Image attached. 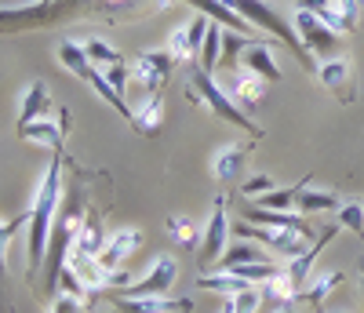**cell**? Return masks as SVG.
Masks as SVG:
<instances>
[{
  "label": "cell",
  "instance_id": "6da1fadb",
  "mask_svg": "<svg viewBox=\"0 0 364 313\" xmlns=\"http://www.w3.org/2000/svg\"><path fill=\"white\" fill-rule=\"evenodd\" d=\"M58 197H63V164H58V153H55V161L48 164V171L41 179L33 208H29V277L44 270L51 226L58 218Z\"/></svg>",
  "mask_w": 364,
  "mask_h": 313
},
{
  "label": "cell",
  "instance_id": "7a4b0ae2",
  "mask_svg": "<svg viewBox=\"0 0 364 313\" xmlns=\"http://www.w3.org/2000/svg\"><path fill=\"white\" fill-rule=\"evenodd\" d=\"M223 4H226V8H233V11H237L240 18H245V22L259 26L262 33L277 37V41H281V44H284V48L295 55V62H299L302 70H310V73H317V70H321L317 62H314V55L306 51V44L299 41L295 26H288V22H284V15H281L277 8H269L266 0H223Z\"/></svg>",
  "mask_w": 364,
  "mask_h": 313
},
{
  "label": "cell",
  "instance_id": "3957f363",
  "mask_svg": "<svg viewBox=\"0 0 364 313\" xmlns=\"http://www.w3.org/2000/svg\"><path fill=\"white\" fill-rule=\"evenodd\" d=\"M190 99H193L197 106H208L219 120H230V124H237V128H245L248 135H255V139L262 135L255 124L248 120V113L230 99V91H223L215 80H211V73H204L200 66H193V73H190Z\"/></svg>",
  "mask_w": 364,
  "mask_h": 313
},
{
  "label": "cell",
  "instance_id": "277c9868",
  "mask_svg": "<svg viewBox=\"0 0 364 313\" xmlns=\"http://www.w3.org/2000/svg\"><path fill=\"white\" fill-rule=\"evenodd\" d=\"M226 248H230L226 197H215V204H211V215H208V226H204V237H200V248H197V266H200V270L215 266Z\"/></svg>",
  "mask_w": 364,
  "mask_h": 313
},
{
  "label": "cell",
  "instance_id": "5b68a950",
  "mask_svg": "<svg viewBox=\"0 0 364 313\" xmlns=\"http://www.w3.org/2000/svg\"><path fill=\"white\" fill-rule=\"evenodd\" d=\"M175 277H178V266L171 255H157L154 266H149L139 280H132L128 288H120L117 295H124V299H142V295H168L171 285H175Z\"/></svg>",
  "mask_w": 364,
  "mask_h": 313
},
{
  "label": "cell",
  "instance_id": "8992f818",
  "mask_svg": "<svg viewBox=\"0 0 364 313\" xmlns=\"http://www.w3.org/2000/svg\"><path fill=\"white\" fill-rule=\"evenodd\" d=\"M171 66H175V58L168 48L161 51H146L135 58V66H132V80L142 87V95H157V91L164 87V80L171 77Z\"/></svg>",
  "mask_w": 364,
  "mask_h": 313
},
{
  "label": "cell",
  "instance_id": "52a82bcc",
  "mask_svg": "<svg viewBox=\"0 0 364 313\" xmlns=\"http://www.w3.org/2000/svg\"><path fill=\"white\" fill-rule=\"evenodd\" d=\"M317 77H321V84H324V91L336 102H343V106H353L357 102V77H353V62H346V58H331V62H324V66L317 70Z\"/></svg>",
  "mask_w": 364,
  "mask_h": 313
},
{
  "label": "cell",
  "instance_id": "ba28073f",
  "mask_svg": "<svg viewBox=\"0 0 364 313\" xmlns=\"http://www.w3.org/2000/svg\"><path fill=\"white\" fill-rule=\"evenodd\" d=\"M208 26H211V18H204V15H193L186 26H178L175 33L168 37V51H171V58H175V62H193V58L200 55V48H204Z\"/></svg>",
  "mask_w": 364,
  "mask_h": 313
},
{
  "label": "cell",
  "instance_id": "9c48e42d",
  "mask_svg": "<svg viewBox=\"0 0 364 313\" xmlns=\"http://www.w3.org/2000/svg\"><path fill=\"white\" fill-rule=\"evenodd\" d=\"M295 33H299V41L306 44V51L310 55H331L336 51V29L331 26H324L317 15H310V11H295Z\"/></svg>",
  "mask_w": 364,
  "mask_h": 313
},
{
  "label": "cell",
  "instance_id": "30bf717a",
  "mask_svg": "<svg viewBox=\"0 0 364 313\" xmlns=\"http://www.w3.org/2000/svg\"><path fill=\"white\" fill-rule=\"evenodd\" d=\"M339 237V223L336 226H328L310 248H306V252H302V255H295V259H288V270H284V277L291 280V288H295V295L302 292V288H306V280H310V273H314V262H317V255L324 252V248L331 244V240H336Z\"/></svg>",
  "mask_w": 364,
  "mask_h": 313
},
{
  "label": "cell",
  "instance_id": "8fae6325",
  "mask_svg": "<svg viewBox=\"0 0 364 313\" xmlns=\"http://www.w3.org/2000/svg\"><path fill=\"white\" fill-rule=\"evenodd\" d=\"M190 299H168V295H142V299H124L113 295V313H190Z\"/></svg>",
  "mask_w": 364,
  "mask_h": 313
},
{
  "label": "cell",
  "instance_id": "7c38bea8",
  "mask_svg": "<svg viewBox=\"0 0 364 313\" xmlns=\"http://www.w3.org/2000/svg\"><path fill=\"white\" fill-rule=\"evenodd\" d=\"M142 244V233L135 230V226H128V230H117V233H109L106 237V244H102V252H99V266L106 270V273H113L120 262H124L135 248Z\"/></svg>",
  "mask_w": 364,
  "mask_h": 313
},
{
  "label": "cell",
  "instance_id": "4fadbf2b",
  "mask_svg": "<svg viewBox=\"0 0 364 313\" xmlns=\"http://www.w3.org/2000/svg\"><path fill=\"white\" fill-rule=\"evenodd\" d=\"M102 244H106L102 218H99V215H87V218H80V226H77L73 252H70V255H73V259H99Z\"/></svg>",
  "mask_w": 364,
  "mask_h": 313
},
{
  "label": "cell",
  "instance_id": "5bb4252c",
  "mask_svg": "<svg viewBox=\"0 0 364 313\" xmlns=\"http://www.w3.org/2000/svg\"><path fill=\"white\" fill-rule=\"evenodd\" d=\"M18 139H22V142H41V146H48V149L58 153V156H63V149H66V132L58 128V124H51V120L22 124V128H18Z\"/></svg>",
  "mask_w": 364,
  "mask_h": 313
},
{
  "label": "cell",
  "instance_id": "9a60e30c",
  "mask_svg": "<svg viewBox=\"0 0 364 313\" xmlns=\"http://www.w3.org/2000/svg\"><path fill=\"white\" fill-rule=\"evenodd\" d=\"M240 62H245V70L259 73L266 84H277V80H281L277 58H273L269 44H248V48H245V55H240Z\"/></svg>",
  "mask_w": 364,
  "mask_h": 313
},
{
  "label": "cell",
  "instance_id": "2e32d148",
  "mask_svg": "<svg viewBox=\"0 0 364 313\" xmlns=\"http://www.w3.org/2000/svg\"><path fill=\"white\" fill-rule=\"evenodd\" d=\"M190 4L204 15V18H211V22H219V26H226V29H233V33H245L248 37V29H252V22H245L233 8H226L223 0H190Z\"/></svg>",
  "mask_w": 364,
  "mask_h": 313
},
{
  "label": "cell",
  "instance_id": "e0dca14e",
  "mask_svg": "<svg viewBox=\"0 0 364 313\" xmlns=\"http://www.w3.org/2000/svg\"><path fill=\"white\" fill-rule=\"evenodd\" d=\"M161 120H164V99H161V91H157V95H146L142 99V106L132 117V128L139 135H157L161 132Z\"/></svg>",
  "mask_w": 364,
  "mask_h": 313
},
{
  "label": "cell",
  "instance_id": "ac0fdd59",
  "mask_svg": "<svg viewBox=\"0 0 364 313\" xmlns=\"http://www.w3.org/2000/svg\"><path fill=\"white\" fill-rule=\"evenodd\" d=\"M245 161H248V146H226L219 156H215V164H211V171H215L219 182H237L240 171H245Z\"/></svg>",
  "mask_w": 364,
  "mask_h": 313
},
{
  "label": "cell",
  "instance_id": "d6986e66",
  "mask_svg": "<svg viewBox=\"0 0 364 313\" xmlns=\"http://www.w3.org/2000/svg\"><path fill=\"white\" fill-rule=\"evenodd\" d=\"M343 280H346V277H343L339 270H328V273H321V277L314 280V285L302 288V292H299V299H302V302H310L314 309H321V306L331 299V292H336V288L343 285Z\"/></svg>",
  "mask_w": 364,
  "mask_h": 313
},
{
  "label": "cell",
  "instance_id": "ffe728a7",
  "mask_svg": "<svg viewBox=\"0 0 364 313\" xmlns=\"http://www.w3.org/2000/svg\"><path fill=\"white\" fill-rule=\"evenodd\" d=\"M51 106V99H48V84L44 80H33L29 84V91L22 95V110H18V128L22 124H33V120H41V113Z\"/></svg>",
  "mask_w": 364,
  "mask_h": 313
},
{
  "label": "cell",
  "instance_id": "44dd1931",
  "mask_svg": "<svg viewBox=\"0 0 364 313\" xmlns=\"http://www.w3.org/2000/svg\"><path fill=\"white\" fill-rule=\"evenodd\" d=\"M343 201L336 193H328V190H314V186H306V190L299 193L295 201V211L299 215H317V211H339Z\"/></svg>",
  "mask_w": 364,
  "mask_h": 313
},
{
  "label": "cell",
  "instance_id": "7402d4cb",
  "mask_svg": "<svg viewBox=\"0 0 364 313\" xmlns=\"http://www.w3.org/2000/svg\"><path fill=\"white\" fill-rule=\"evenodd\" d=\"M230 95L237 99V102H245V106H259L262 99H266V80L259 77V73H252V70H245L237 80H233V87H230Z\"/></svg>",
  "mask_w": 364,
  "mask_h": 313
},
{
  "label": "cell",
  "instance_id": "603a6c76",
  "mask_svg": "<svg viewBox=\"0 0 364 313\" xmlns=\"http://www.w3.org/2000/svg\"><path fill=\"white\" fill-rule=\"evenodd\" d=\"M306 186H310V175H306V179H299L295 186H284V190H269V193H262L255 208H266V211H291L295 201H299V193L306 190Z\"/></svg>",
  "mask_w": 364,
  "mask_h": 313
},
{
  "label": "cell",
  "instance_id": "cb8c5ba5",
  "mask_svg": "<svg viewBox=\"0 0 364 313\" xmlns=\"http://www.w3.org/2000/svg\"><path fill=\"white\" fill-rule=\"evenodd\" d=\"M197 288H204V292H215V295H237V292H245V288H252L245 277H237V273H230V270H223V273H211V277H200L197 280Z\"/></svg>",
  "mask_w": 364,
  "mask_h": 313
},
{
  "label": "cell",
  "instance_id": "d4e9b609",
  "mask_svg": "<svg viewBox=\"0 0 364 313\" xmlns=\"http://www.w3.org/2000/svg\"><path fill=\"white\" fill-rule=\"evenodd\" d=\"M84 55L91 66H99V70H113V66H124V58H120L117 48H109L102 37H87L84 41Z\"/></svg>",
  "mask_w": 364,
  "mask_h": 313
},
{
  "label": "cell",
  "instance_id": "484cf974",
  "mask_svg": "<svg viewBox=\"0 0 364 313\" xmlns=\"http://www.w3.org/2000/svg\"><path fill=\"white\" fill-rule=\"evenodd\" d=\"M295 11L317 15L324 26L336 29V33H343V29H346V22H343V15H339V4H331V0H295Z\"/></svg>",
  "mask_w": 364,
  "mask_h": 313
},
{
  "label": "cell",
  "instance_id": "4316f807",
  "mask_svg": "<svg viewBox=\"0 0 364 313\" xmlns=\"http://www.w3.org/2000/svg\"><path fill=\"white\" fill-rule=\"evenodd\" d=\"M248 262H262V252L252 244V240H240V244H230L226 252L219 255V270H237V266H248Z\"/></svg>",
  "mask_w": 364,
  "mask_h": 313
},
{
  "label": "cell",
  "instance_id": "83f0119b",
  "mask_svg": "<svg viewBox=\"0 0 364 313\" xmlns=\"http://www.w3.org/2000/svg\"><path fill=\"white\" fill-rule=\"evenodd\" d=\"M219 58H223V26L211 22L208 33H204V48H200V70L204 73H215Z\"/></svg>",
  "mask_w": 364,
  "mask_h": 313
},
{
  "label": "cell",
  "instance_id": "f1b7e54d",
  "mask_svg": "<svg viewBox=\"0 0 364 313\" xmlns=\"http://www.w3.org/2000/svg\"><path fill=\"white\" fill-rule=\"evenodd\" d=\"M168 233H171L182 248H197L200 237H204V230L193 223L190 215H168Z\"/></svg>",
  "mask_w": 364,
  "mask_h": 313
},
{
  "label": "cell",
  "instance_id": "f546056e",
  "mask_svg": "<svg viewBox=\"0 0 364 313\" xmlns=\"http://www.w3.org/2000/svg\"><path fill=\"white\" fill-rule=\"evenodd\" d=\"M29 223V211L26 215H15V218H0V277L8 273V248L15 240V233Z\"/></svg>",
  "mask_w": 364,
  "mask_h": 313
},
{
  "label": "cell",
  "instance_id": "4dcf8cb0",
  "mask_svg": "<svg viewBox=\"0 0 364 313\" xmlns=\"http://www.w3.org/2000/svg\"><path fill=\"white\" fill-rule=\"evenodd\" d=\"M230 273L245 277L248 285H266V280H273V277L281 273V266H277V262H269V259H262V262H248V266H237V270H230Z\"/></svg>",
  "mask_w": 364,
  "mask_h": 313
},
{
  "label": "cell",
  "instance_id": "1f68e13d",
  "mask_svg": "<svg viewBox=\"0 0 364 313\" xmlns=\"http://www.w3.org/2000/svg\"><path fill=\"white\" fill-rule=\"evenodd\" d=\"M262 299H269V302H291L295 299V288H291V280L284 277V270L262 285Z\"/></svg>",
  "mask_w": 364,
  "mask_h": 313
},
{
  "label": "cell",
  "instance_id": "d6a6232c",
  "mask_svg": "<svg viewBox=\"0 0 364 313\" xmlns=\"http://www.w3.org/2000/svg\"><path fill=\"white\" fill-rule=\"evenodd\" d=\"M252 41L245 37V33H233V29H223V58L219 62H230V66H233V62L240 58V55H245V48H248Z\"/></svg>",
  "mask_w": 364,
  "mask_h": 313
},
{
  "label": "cell",
  "instance_id": "836d02e7",
  "mask_svg": "<svg viewBox=\"0 0 364 313\" xmlns=\"http://www.w3.org/2000/svg\"><path fill=\"white\" fill-rule=\"evenodd\" d=\"M339 226L343 230H353L357 237H364V208L360 204H343L339 208Z\"/></svg>",
  "mask_w": 364,
  "mask_h": 313
},
{
  "label": "cell",
  "instance_id": "e575fe53",
  "mask_svg": "<svg viewBox=\"0 0 364 313\" xmlns=\"http://www.w3.org/2000/svg\"><path fill=\"white\" fill-rule=\"evenodd\" d=\"M51 313H87V302L80 295L58 292V295H51Z\"/></svg>",
  "mask_w": 364,
  "mask_h": 313
},
{
  "label": "cell",
  "instance_id": "d590c367",
  "mask_svg": "<svg viewBox=\"0 0 364 313\" xmlns=\"http://www.w3.org/2000/svg\"><path fill=\"white\" fill-rule=\"evenodd\" d=\"M273 190V179L269 175H252L245 186H240V193H245V197H252V201H259L262 193H269Z\"/></svg>",
  "mask_w": 364,
  "mask_h": 313
},
{
  "label": "cell",
  "instance_id": "8d00e7d4",
  "mask_svg": "<svg viewBox=\"0 0 364 313\" xmlns=\"http://www.w3.org/2000/svg\"><path fill=\"white\" fill-rule=\"evenodd\" d=\"M339 15H343L346 29H357V18H360V0H339Z\"/></svg>",
  "mask_w": 364,
  "mask_h": 313
},
{
  "label": "cell",
  "instance_id": "74e56055",
  "mask_svg": "<svg viewBox=\"0 0 364 313\" xmlns=\"http://www.w3.org/2000/svg\"><path fill=\"white\" fill-rule=\"evenodd\" d=\"M223 313H233V306H230V302H223Z\"/></svg>",
  "mask_w": 364,
  "mask_h": 313
},
{
  "label": "cell",
  "instance_id": "f35d334b",
  "mask_svg": "<svg viewBox=\"0 0 364 313\" xmlns=\"http://www.w3.org/2000/svg\"><path fill=\"white\" fill-rule=\"evenodd\" d=\"M277 313H295V309H291V306H281V309H277Z\"/></svg>",
  "mask_w": 364,
  "mask_h": 313
},
{
  "label": "cell",
  "instance_id": "ab89813d",
  "mask_svg": "<svg viewBox=\"0 0 364 313\" xmlns=\"http://www.w3.org/2000/svg\"><path fill=\"white\" fill-rule=\"evenodd\" d=\"M360 280H364V262H360Z\"/></svg>",
  "mask_w": 364,
  "mask_h": 313
},
{
  "label": "cell",
  "instance_id": "60d3db41",
  "mask_svg": "<svg viewBox=\"0 0 364 313\" xmlns=\"http://www.w3.org/2000/svg\"><path fill=\"white\" fill-rule=\"evenodd\" d=\"M44 4H55V0H44Z\"/></svg>",
  "mask_w": 364,
  "mask_h": 313
}]
</instances>
